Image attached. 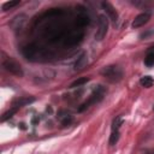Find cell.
<instances>
[{"instance_id":"obj_15","label":"cell","mask_w":154,"mask_h":154,"mask_svg":"<svg viewBox=\"0 0 154 154\" xmlns=\"http://www.w3.org/2000/svg\"><path fill=\"white\" fill-rule=\"evenodd\" d=\"M118 140H119V130L112 131V134H111V136H109V144H111V146H114V144L118 142Z\"/></svg>"},{"instance_id":"obj_9","label":"cell","mask_w":154,"mask_h":154,"mask_svg":"<svg viewBox=\"0 0 154 154\" xmlns=\"http://www.w3.org/2000/svg\"><path fill=\"white\" fill-rule=\"evenodd\" d=\"M153 83H154V79L150 76H144V77H142L140 79V84L142 87H144V88H150L153 85Z\"/></svg>"},{"instance_id":"obj_7","label":"cell","mask_w":154,"mask_h":154,"mask_svg":"<svg viewBox=\"0 0 154 154\" xmlns=\"http://www.w3.org/2000/svg\"><path fill=\"white\" fill-rule=\"evenodd\" d=\"M35 101V97H20V99H17L12 102V107L13 108H20L23 106H26V105H30Z\"/></svg>"},{"instance_id":"obj_22","label":"cell","mask_w":154,"mask_h":154,"mask_svg":"<svg viewBox=\"0 0 154 154\" xmlns=\"http://www.w3.org/2000/svg\"><path fill=\"white\" fill-rule=\"evenodd\" d=\"M147 154H154V152H150V153H147Z\"/></svg>"},{"instance_id":"obj_17","label":"cell","mask_w":154,"mask_h":154,"mask_svg":"<svg viewBox=\"0 0 154 154\" xmlns=\"http://www.w3.org/2000/svg\"><path fill=\"white\" fill-rule=\"evenodd\" d=\"M71 122H72V117L67 114V116H65V118L61 120V124H63L64 126H66V125H70Z\"/></svg>"},{"instance_id":"obj_11","label":"cell","mask_w":154,"mask_h":154,"mask_svg":"<svg viewBox=\"0 0 154 154\" xmlns=\"http://www.w3.org/2000/svg\"><path fill=\"white\" fill-rule=\"evenodd\" d=\"M88 81H89V78H88V77H81V78L76 79L75 82H72V83H71V85H70V88H76V87H81V85H83L84 83H87Z\"/></svg>"},{"instance_id":"obj_1","label":"cell","mask_w":154,"mask_h":154,"mask_svg":"<svg viewBox=\"0 0 154 154\" xmlns=\"http://www.w3.org/2000/svg\"><path fill=\"white\" fill-rule=\"evenodd\" d=\"M105 91H106V89H105L102 85H99V87L94 90V93L89 96V99H88L84 103H82V105H81V107L78 108V112H83V111H84V109H87L90 105H94V103L100 102V101L103 99Z\"/></svg>"},{"instance_id":"obj_3","label":"cell","mask_w":154,"mask_h":154,"mask_svg":"<svg viewBox=\"0 0 154 154\" xmlns=\"http://www.w3.org/2000/svg\"><path fill=\"white\" fill-rule=\"evenodd\" d=\"M107 30H108V18L105 14H100L97 19V29L95 32V40L102 41L107 34Z\"/></svg>"},{"instance_id":"obj_4","label":"cell","mask_w":154,"mask_h":154,"mask_svg":"<svg viewBox=\"0 0 154 154\" xmlns=\"http://www.w3.org/2000/svg\"><path fill=\"white\" fill-rule=\"evenodd\" d=\"M101 73L112 82H117L122 79V76H123V72L118 66H107L101 71Z\"/></svg>"},{"instance_id":"obj_16","label":"cell","mask_w":154,"mask_h":154,"mask_svg":"<svg viewBox=\"0 0 154 154\" xmlns=\"http://www.w3.org/2000/svg\"><path fill=\"white\" fill-rule=\"evenodd\" d=\"M17 5H19V1H7V2H5L2 5V11H7L10 8H13Z\"/></svg>"},{"instance_id":"obj_14","label":"cell","mask_w":154,"mask_h":154,"mask_svg":"<svg viewBox=\"0 0 154 154\" xmlns=\"http://www.w3.org/2000/svg\"><path fill=\"white\" fill-rule=\"evenodd\" d=\"M144 64H146V66H148V67H150V66H154V53H148L147 54V57L144 58Z\"/></svg>"},{"instance_id":"obj_20","label":"cell","mask_w":154,"mask_h":154,"mask_svg":"<svg viewBox=\"0 0 154 154\" xmlns=\"http://www.w3.org/2000/svg\"><path fill=\"white\" fill-rule=\"evenodd\" d=\"M31 123H32V124H36V123H38V118H36V117H35V118H32Z\"/></svg>"},{"instance_id":"obj_12","label":"cell","mask_w":154,"mask_h":154,"mask_svg":"<svg viewBox=\"0 0 154 154\" xmlns=\"http://www.w3.org/2000/svg\"><path fill=\"white\" fill-rule=\"evenodd\" d=\"M35 52H36V51H35V48H34L32 46H26V47L23 49V54H24L28 59L31 58V57L35 54Z\"/></svg>"},{"instance_id":"obj_18","label":"cell","mask_w":154,"mask_h":154,"mask_svg":"<svg viewBox=\"0 0 154 154\" xmlns=\"http://www.w3.org/2000/svg\"><path fill=\"white\" fill-rule=\"evenodd\" d=\"M152 34H154V31H147V32H144V34H141V37L144 38V37H147V36H149V35H152Z\"/></svg>"},{"instance_id":"obj_10","label":"cell","mask_w":154,"mask_h":154,"mask_svg":"<svg viewBox=\"0 0 154 154\" xmlns=\"http://www.w3.org/2000/svg\"><path fill=\"white\" fill-rule=\"evenodd\" d=\"M124 123V119L122 117H116L112 122V131H117L119 130V128L122 126V124Z\"/></svg>"},{"instance_id":"obj_21","label":"cell","mask_w":154,"mask_h":154,"mask_svg":"<svg viewBox=\"0 0 154 154\" xmlns=\"http://www.w3.org/2000/svg\"><path fill=\"white\" fill-rule=\"evenodd\" d=\"M149 52H150V53H154V45H153V46L150 47V49H149Z\"/></svg>"},{"instance_id":"obj_2","label":"cell","mask_w":154,"mask_h":154,"mask_svg":"<svg viewBox=\"0 0 154 154\" xmlns=\"http://www.w3.org/2000/svg\"><path fill=\"white\" fill-rule=\"evenodd\" d=\"M2 66L5 67L6 71H8L10 73H12V75H14L17 77H22L23 76L22 66L13 58H6V59H4L2 60Z\"/></svg>"},{"instance_id":"obj_8","label":"cell","mask_w":154,"mask_h":154,"mask_svg":"<svg viewBox=\"0 0 154 154\" xmlns=\"http://www.w3.org/2000/svg\"><path fill=\"white\" fill-rule=\"evenodd\" d=\"M88 63V57L85 53H82L81 57L77 59V61L75 63V70H82Z\"/></svg>"},{"instance_id":"obj_6","label":"cell","mask_w":154,"mask_h":154,"mask_svg":"<svg viewBox=\"0 0 154 154\" xmlns=\"http://www.w3.org/2000/svg\"><path fill=\"white\" fill-rule=\"evenodd\" d=\"M149 18H150V14H149L148 12L140 13L138 16H136V17H135V19H134V22H132L131 26H132V28H140V26L144 25V24L149 20Z\"/></svg>"},{"instance_id":"obj_13","label":"cell","mask_w":154,"mask_h":154,"mask_svg":"<svg viewBox=\"0 0 154 154\" xmlns=\"http://www.w3.org/2000/svg\"><path fill=\"white\" fill-rule=\"evenodd\" d=\"M17 112V108H13V107H11L7 112H5L4 114H2V117H1V122H5V120H7V119H10L14 113Z\"/></svg>"},{"instance_id":"obj_5","label":"cell","mask_w":154,"mask_h":154,"mask_svg":"<svg viewBox=\"0 0 154 154\" xmlns=\"http://www.w3.org/2000/svg\"><path fill=\"white\" fill-rule=\"evenodd\" d=\"M101 6H102V8L106 11V13H107L108 18H109L113 23H116V22H117V19H118V13H117L116 8H114L109 2H107V1L101 2Z\"/></svg>"},{"instance_id":"obj_19","label":"cell","mask_w":154,"mask_h":154,"mask_svg":"<svg viewBox=\"0 0 154 154\" xmlns=\"http://www.w3.org/2000/svg\"><path fill=\"white\" fill-rule=\"evenodd\" d=\"M19 128H20L22 130H25V129H26V126H25V124H24V123H20V124H19Z\"/></svg>"}]
</instances>
